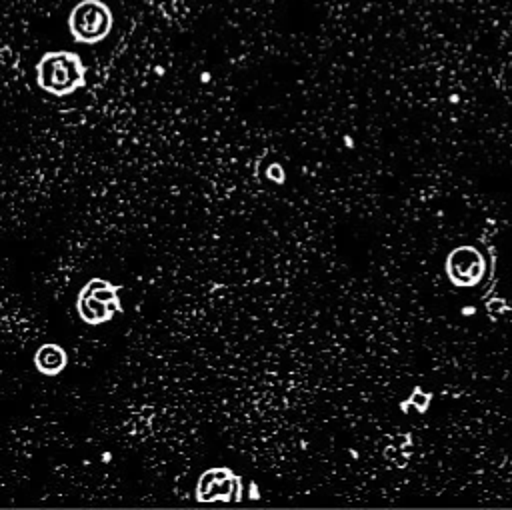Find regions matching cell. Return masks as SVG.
I'll return each mask as SVG.
<instances>
[{
  "instance_id": "1",
  "label": "cell",
  "mask_w": 512,
  "mask_h": 510,
  "mask_svg": "<svg viewBox=\"0 0 512 510\" xmlns=\"http://www.w3.org/2000/svg\"><path fill=\"white\" fill-rule=\"evenodd\" d=\"M86 66L76 52H46L36 64L38 86L52 96H68L84 86Z\"/></svg>"
},
{
  "instance_id": "6",
  "label": "cell",
  "mask_w": 512,
  "mask_h": 510,
  "mask_svg": "<svg viewBox=\"0 0 512 510\" xmlns=\"http://www.w3.org/2000/svg\"><path fill=\"white\" fill-rule=\"evenodd\" d=\"M68 364V354L60 344H44L34 354V366L44 376L60 374Z\"/></svg>"
},
{
  "instance_id": "3",
  "label": "cell",
  "mask_w": 512,
  "mask_h": 510,
  "mask_svg": "<svg viewBox=\"0 0 512 510\" xmlns=\"http://www.w3.org/2000/svg\"><path fill=\"white\" fill-rule=\"evenodd\" d=\"M76 308L80 318L86 324H102L108 322L118 310L122 312L118 300V286L110 284L108 280L94 278L78 294Z\"/></svg>"
},
{
  "instance_id": "2",
  "label": "cell",
  "mask_w": 512,
  "mask_h": 510,
  "mask_svg": "<svg viewBox=\"0 0 512 510\" xmlns=\"http://www.w3.org/2000/svg\"><path fill=\"white\" fill-rule=\"evenodd\" d=\"M114 24L112 10L102 0H80L68 14V30L80 44H98Z\"/></svg>"
},
{
  "instance_id": "4",
  "label": "cell",
  "mask_w": 512,
  "mask_h": 510,
  "mask_svg": "<svg viewBox=\"0 0 512 510\" xmlns=\"http://www.w3.org/2000/svg\"><path fill=\"white\" fill-rule=\"evenodd\" d=\"M444 270L452 286L474 288L476 284H480L486 272V260L478 248L458 246L446 256Z\"/></svg>"
},
{
  "instance_id": "5",
  "label": "cell",
  "mask_w": 512,
  "mask_h": 510,
  "mask_svg": "<svg viewBox=\"0 0 512 510\" xmlns=\"http://www.w3.org/2000/svg\"><path fill=\"white\" fill-rule=\"evenodd\" d=\"M232 494H240V482L228 468L206 470L196 488V498L202 502L230 500Z\"/></svg>"
}]
</instances>
